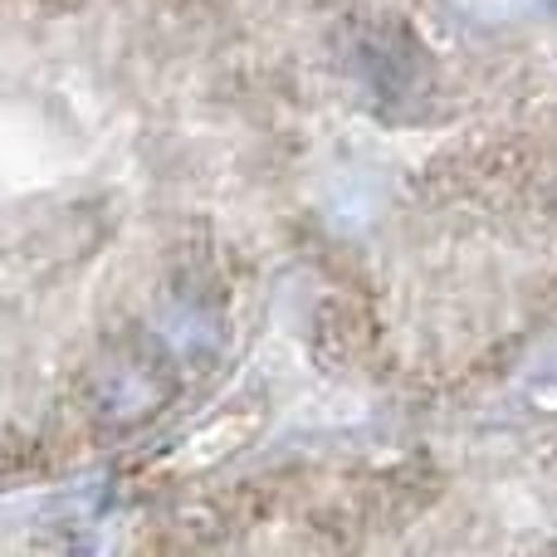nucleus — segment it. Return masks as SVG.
<instances>
[{
  "label": "nucleus",
  "instance_id": "nucleus-1",
  "mask_svg": "<svg viewBox=\"0 0 557 557\" xmlns=\"http://www.w3.org/2000/svg\"><path fill=\"white\" fill-rule=\"evenodd\" d=\"M172 392V376H166V362L152 352V362H113L94 372V396H88V416H94L98 431H127V425L147 421L157 406Z\"/></svg>",
  "mask_w": 557,
  "mask_h": 557
},
{
  "label": "nucleus",
  "instance_id": "nucleus-2",
  "mask_svg": "<svg viewBox=\"0 0 557 557\" xmlns=\"http://www.w3.org/2000/svg\"><path fill=\"white\" fill-rule=\"evenodd\" d=\"M318 347L323 357H337V362H352L367 347V318L357 308H327L323 327H318Z\"/></svg>",
  "mask_w": 557,
  "mask_h": 557
}]
</instances>
